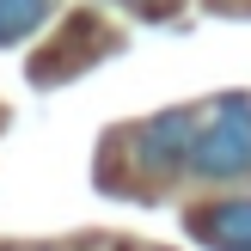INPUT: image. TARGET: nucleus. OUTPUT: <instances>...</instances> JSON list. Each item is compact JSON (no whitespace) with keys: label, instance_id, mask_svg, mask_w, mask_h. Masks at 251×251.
Instances as JSON below:
<instances>
[{"label":"nucleus","instance_id":"nucleus-1","mask_svg":"<svg viewBox=\"0 0 251 251\" xmlns=\"http://www.w3.org/2000/svg\"><path fill=\"white\" fill-rule=\"evenodd\" d=\"M190 172H202V178H215V184L251 178V98H227V104L196 129Z\"/></svg>","mask_w":251,"mask_h":251},{"label":"nucleus","instance_id":"nucleus-3","mask_svg":"<svg viewBox=\"0 0 251 251\" xmlns=\"http://www.w3.org/2000/svg\"><path fill=\"white\" fill-rule=\"evenodd\" d=\"M196 239H202L208 251H251V202L196 208Z\"/></svg>","mask_w":251,"mask_h":251},{"label":"nucleus","instance_id":"nucleus-4","mask_svg":"<svg viewBox=\"0 0 251 251\" xmlns=\"http://www.w3.org/2000/svg\"><path fill=\"white\" fill-rule=\"evenodd\" d=\"M43 19H49V0H0V43H19Z\"/></svg>","mask_w":251,"mask_h":251},{"label":"nucleus","instance_id":"nucleus-2","mask_svg":"<svg viewBox=\"0 0 251 251\" xmlns=\"http://www.w3.org/2000/svg\"><path fill=\"white\" fill-rule=\"evenodd\" d=\"M190 153H196V123L184 117V110H166V117H153L141 135H135V159H141L147 172H172Z\"/></svg>","mask_w":251,"mask_h":251}]
</instances>
